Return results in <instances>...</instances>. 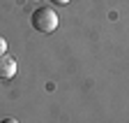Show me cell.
<instances>
[{
  "instance_id": "obj_2",
  "label": "cell",
  "mask_w": 129,
  "mask_h": 123,
  "mask_svg": "<svg viewBox=\"0 0 129 123\" xmlns=\"http://www.w3.org/2000/svg\"><path fill=\"white\" fill-rule=\"evenodd\" d=\"M16 74V60L9 54H0V79L7 81Z\"/></svg>"
},
{
  "instance_id": "obj_1",
  "label": "cell",
  "mask_w": 129,
  "mask_h": 123,
  "mask_svg": "<svg viewBox=\"0 0 129 123\" xmlns=\"http://www.w3.org/2000/svg\"><path fill=\"white\" fill-rule=\"evenodd\" d=\"M30 21H32V28H35L37 33L51 35L53 30L58 28V23H60V16H58V12L53 7H39V9L32 12V19Z\"/></svg>"
},
{
  "instance_id": "obj_3",
  "label": "cell",
  "mask_w": 129,
  "mask_h": 123,
  "mask_svg": "<svg viewBox=\"0 0 129 123\" xmlns=\"http://www.w3.org/2000/svg\"><path fill=\"white\" fill-rule=\"evenodd\" d=\"M0 54H7V40L0 35Z\"/></svg>"
},
{
  "instance_id": "obj_4",
  "label": "cell",
  "mask_w": 129,
  "mask_h": 123,
  "mask_svg": "<svg viewBox=\"0 0 129 123\" xmlns=\"http://www.w3.org/2000/svg\"><path fill=\"white\" fill-rule=\"evenodd\" d=\"M53 5H67V3H72V0H51Z\"/></svg>"
},
{
  "instance_id": "obj_5",
  "label": "cell",
  "mask_w": 129,
  "mask_h": 123,
  "mask_svg": "<svg viewBox=\"0 0 129 123\" xmlns=\"http://www.w3.org/2000/svg\"><path fill=\"white\" fill-rule=\"evenodd\" d=\"M0 123H19V121H16V118H12V116H7V118H3Z\"/></svg>"
}]
</instances>
